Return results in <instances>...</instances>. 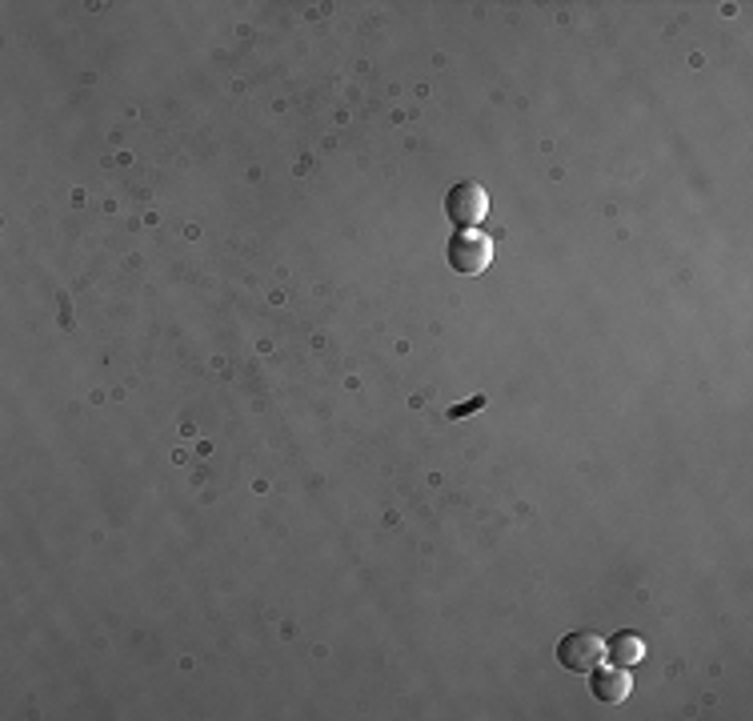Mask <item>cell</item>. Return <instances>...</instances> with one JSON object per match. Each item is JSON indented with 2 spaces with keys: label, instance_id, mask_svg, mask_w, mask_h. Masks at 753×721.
<instances>
[{
  "label": "cell",
  "instance_id": "3",
  "mask_svg": "<svg viewBox=\"0 0 753 721\" xmlns=\"http://www.w3.org/2000/svg\"><path fill=\"white\" fill-rule=\"evenodd\" d=\"M558 661L573 673H589V669H598L605 661V642L589 630L565 633L558 642Z\"/></svg>",
  "mask_w": 753,
  "mask_h": 721
},
{
  "label": "cell",
  "instance_id": "2",
  "mask_svg": "<svg viewBox=\"0 0 753 721\" xmlns=\"http://www.w3.org/2000/svg\"><path fill=\"white\" fill-rule=\"evenodd\" d=\"M445 213L457 229H477L489 213V193L481 189L477 181H457L449 193H445Z\"/></svg>",
  "mask_w": 753,
  "mask_h": 721
},
{
  "label": "cell",
  "instance_id": "6",
  "mask_svg": "<svg viewBox=\"0 0 753 721\" xmlns=\"http://www.w3.org/2000/svg\"><path fill=\"white\" fill-rule=\"evenodd\" d=\"M481 405H485V397H473V401H465V405H454V409H449V421L469 417V413H477Z\"/></svg>",
  "mask_w": 753,
  "mask_h": 721
},
{
  "label": "cell",
  "instance_id": "4",
  "mask_svg": "<svg viewBox=\"0 0 753 721\" xmlns=\"http://www.w3.org/2000/svg\"><path fill=\"white\" fill-rule=\"evenodd\" d=\"M594 678H589V694L598 697V701H610V706H617V701H625L629 697V690H634V682H629V673H625L622 666H598V669H589Z\"/></svg>",
  "mask_w": 753,
  "mask_h": 721
},
{
  "label": "cell",
  "instance_id": "5",
  "mask_svg": "<svg viewBox=\"0 0 753 721\" xmlns=\"http://www.w3.org/2000/svg\"><path fill=\"white\" fill-rule=\"evenodd\" d=\"M605 657H613V666H637L641 657H646V642L637 638L634 630H622V633H613L610 642H605Z\"/></svg>",
  "mask_w": 753,
  "mask_h": 721
},
{
  "label": "cell",
  "instance_id": "1",
  "mask_svg": "<svg viewBox=\"0 0 753 721\" xmlns=\"http://www.w3.org/2000/svg\"><path fill=\"white\" fill-rule=\"evenodd\" d=\"M445 261H449V269L454 273H485L489 269V261H494V241L485 233H477V229H461V233L449 236V245H445Z\"/></svg>",
  "mask_w": 753,
  "mask_h": 721
}]
</instances>
